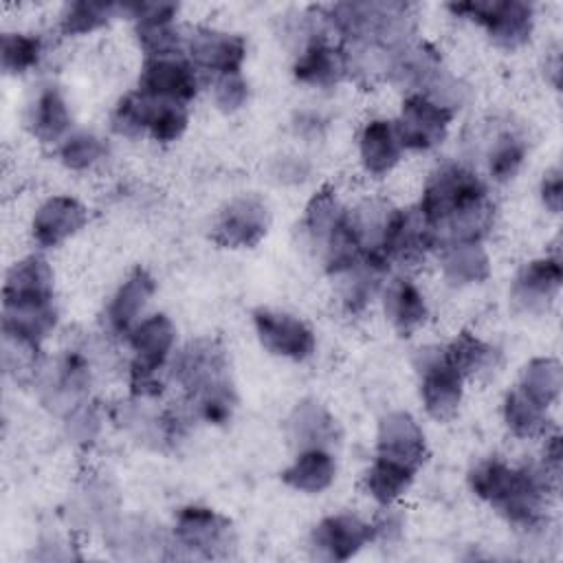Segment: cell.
I'll return each instance as SVG.
<instances>
[{
	"instance_id": "1",
	"label": "cell",
	"mask_w": 563,
	"mask_h": 563,
	"mask_svg": "<svg viewBox=\"0 0 563 563\" xmlns=\"http://www.w3.org/2000/svg\"><path fill=\"white\" fill-rule=\"evenodd\" d=\"M466 482L477 499L488 504L510 526L526 532L545 523L550 499L559 488L539 464L512 466L501 457L477 462L468 471Z\"/></svg>"
},
{
	"instance_id": "2",
	"label": "cell",
	"mask_w": 563,
	"mask_h": 563,
	"mask_svg": "<svg viewBox=\"0 0 563 563\" xmlns=\"http://www.w3.org/2000/svg\"><path fill=\"white\" fill-rule=\"evenodd\" d=\"M132 350L128 383L134 398H156L165 387V369L176 347V325L165 312H152L128 334Z\"/></svg>"
},
{
	"instance_id": "3",
	"label": "cell",
	"mask_w": 563,
	"mask_h": 563,
	"mask_svg": "<svg viewBox=\"0 0 563 563\" xmlns=\"http://www.w3.org/2000/svg\"><path fill=\"white\" fill-rule=\"evenodd\" d=\"M484 198H488L486 183L466 165L446 161L427 176L418 209L431 222L438 235V227Z\"/></svg>"
},
{
	"instance_id": "4",
	"label": "cell",
	"mask_w": 563,
	"mask_h": 563,
	"mask_svg": "<svg viewBox=\"0 0 563 563\" xmlns=\"http://www.w3.org/2000/svg\"><path fill=\"white\" fill-rule=\"evenodd\" d=\"M446 9L482 26L488 40L504 51L526 46L534 31V7L523 0H466L451 2Z\"/></svg>"
},
{
	"instance_id": "5",
	"label": "cell",
	"mask_w": 563,
	"mask_h": 563,
	"mask_svg": "<svg viewBox=\"0 0 563 563\" xmlns=\"http://www.w3.org/2000/svg\"><path fill=\"white\" fill-rule=\"evenodd\" d=\"M172 543L191 556L229 559L238 548V532L227 515L209 506L187 504L176 512Z\"/></svg>"
},
{
	"instance_id": "6",
	"label": "cell",
	"mask_w": 563,
	"mask_h": 563,
	"mask_svg": "<svg viewBox=\"0 0 563 563\" xmlns=\"http://www.w3.org/2000/svg\"><path fill=\"white\" fill-rule=\"evenodd\" d=\"M418 372V394L424 413L435 422L451 420L464 398L466 378L446 361L442 345H427L413 358Z\"/></svg>"
},
{
	"instance_id": "7",
	"label": "cell",
	"mask_w": 563,
	"mask_h": 563,
	"mask_svg": "<svg viewBox=\"0 0 563 563\" xmlns=\"http://www.w3.org/2000/svg\"><path fill=\"white\" fill-rule=\"evenodd\" d=\"M271 229V207L268 202L249 191L238 194L227 200L213 224H211V240L222 249H255Z\"/></svg>"
},
{
	"instance_id": "8",
	"label": "cell",
	"mask_w": 563,
	"mask_h": 563,
	"mask_svg": "<svg viewBox=\"0 0 563 563\" xmlns=\"http://www.w3.org/2000/svg\"><path fill=\"white\" fill-rule=\"evenodd\" d=\"M251 319L255 336L268 354L292 363H303L314 356L317 334L301 317L288 310L260 306L251 312Z\"/></svg>"
},
{
	"instance_id": "9",
	"label": "cell",
	"mask_w": 563,
	"mask_h": 563,
	"mask_svg": "<svg viewBox=\"0 0 563 563\" xmlns=\"http://www.w3.org/2000/svg\"><path fill=\"white\" fill-rule=\"evenodd\" d=\"M172 378L183 387L187 400L222 383H231L229 354L218 339L189 341L169 365Z\"/></svg>"
},
{
	"instance_id": "10",
	"label": "cell",
	"mask_w": 563,
	"mask_h": 563,
	"mask_svg": "<svg viewBox=\"0 0 563 563\" xmlns=\"http://www.w3.org/2000/svg\"><path fill=\"white\" fill-rule=\"evenodd\" d=\"M457 112L431 101L420 92H407L394 121L402 150L429 152L444 143Z\"/></svg>"
},
{
	"instance_id": "11",
	"label": "cell",
	"mask_w": 563,
	"mask_h": 563,
	"mask_svg": "<svg viewBox=\"0 0 563 563\" xmlns=\"http://www.w3.org/2000/svg\"><path fill=\"white\" fill-rule=\"evenodd\" d=\"M433 249H438L435 229L422 216L418 205L402 209L394 207L380 244V255L387 264L418 266Z\"/></svg>"
},
{
	"instance_id": "12",
	"label": "cell",
	"mask_w": 563,
	"mask_h": 563,
	"mask_svg": "<svg viewBox=\"0 0 563 563\" xmlns=\"http://www.w3.org/2000/svg\"><path fill=\"white\" fill-rule=\"evenodd\" d=\"M200 88L198 68L187 55L145 57L139 70L136 90L156 101L189 103Z\"/></svg>"
},
{
	"instance_id": "13",
	"label": "cell",
	"mask_w": 563,
	"mask_h": 563,
	"mask_svg": "<svg viewBox=\"0 0 563 563\" xmlns=\"http://www.w3.org/2000/svg\"><path fill=\"white\" fill-rule=\"evenodd\" d=\"M374 541V526L352 512L319 519L310 532V552L319 561H350Z\"/></svg>"
},
{
	"instance_id": "14",
	"label": "cell",
	"mask_w": 563,
	"mask_h": 563,
	"mask_svg": "<svg viewBox=\"0 0 563 563\" xmlns=\"http://www.w3.org/2000/svg\"><path fill=\"white\" fill-rule=\"evenodd\" d=\"M187 59L205 73L224 75L242 73L246 59V40L238 33H229L211 26H196L185 37Z\"/></svg>"
},
{
	"instance_id": "15",
	"label": "cell",
	"mask_w": 563,
	"mask_h": 563,
	"mask_svg": "<svg viewBox=\"0 0 563 563\" xmlns=\"http://www.w3.org/2000/svg\"><path fill=\"white\" fill-rule=\"evenodd\" d=\"M563 286V264L556 255H543L526 262L512 279L510 301L519 312L541 314L559 297Z\"/></svg>"
},
{
	"instance_id": "16",
	"label": "cell",
	"mask_w": 563,
	"mask_h": 563,
	"mask_svg": "<svg viewBox=\"0 0 563 563\" xmlns=\"http://www.w3.org/2000/svg\"><path fill=\"white\" fill-rule=\"evenodd\" d=\"M376 455L420 471L429 457V444L416 416L402 409L383 413L376 427Z\"/></svg>"
},
{
	"instance_id": "17",
	"label": "cell",
	"mask_w": 563,
	"mask_h": 563,
	"mask_svg": "<svg viewBox=\"0 0 563 563\" xmlns=\"http://www.w3.org/2000/svg\"><path fill=\"white\" fill-rule=\"evenodd\" d=\"M156 292V279L145 266H134L112 292L106 306V328L114 336L128 339L139 321L147 317V306Z\"/></svg>"
},
{
	"instance_id": "18",
	"label": "cell",
	"mask_w": 563,
	"mask_h": 563,
	"mask_svg": "<svg viewBox=\"0 0 563 563\" xmlns=\"http://www.w3.org/2000/svg\"><path fill=\"white\" fill-rule=\"evenodd\" d=\"M88 224V209L73 196L46 198L31 218L33 242L48 251L75 238Z\"/></svg>"
},
{
	"instance_id": "19",
	"label": "cell",
	"mask_w": 563,
	"mask_h": 563,
	"mask_svg": "<svg viewBox=\"0 0 563 563\" xmlns=\"http://www.w3.org/2000/svg\"><path fill=\"white\" fill-rule=\"evenodd\" d=\"M292 77L297 84L328 90L347 77V59L343 46L330 44L325 37H310L292 62Z\"/></svg>"
},
{
	"instance_id": "20",
	"label": "cell",
	"mask_w": 563,
	"mask_h": 563,
	"mask_svg": "<svg viewBox=\"0 0 563 563\" xmlns=\"http://www.w3.org/2000/svg\"><path fill=\"white\" fill-rule=\"evenodd\" d=\"M55 301V273L40 253L15 260L4 275L2 303Z\"/></svg>"
},
{
	"instance_id": "21",
	"label": "cell",
	"mask_w": 563,
	"mask_h": 563,
	"mask_svg": "<svg viewBox=\"0 0 563 563\" xmlns=\"http://www.w3.org/2000/svg\"><path fill=\"white\" fill-rule=\"evenodd\" d=\"M92 383L90 358L81 350H66L55 363L44 385V400L59 411H70L86 400Z\"/></svg>"
},
{
	"instance_id": "22",
	"label": "cell",
	"mask_w": 563,
	"mask_h": 563,
	"mask_svg": "<svg viewBox=\"0 0 563 563\" xmlns=\"http://www.w3.org/2000/svg\"><path fill=\"white\" fill-rule=\"evenodd\" d=\"M286 438L295 451L314 446L332 449L341 438V429L323 402L317 398H301L286 418Z\"/></svg>"
},
{
	"instance_id": "23",
	"label": "cell",
	"mask_w": 563,
	"mask_h": 563,
	"mask_svg": "<svg viewBox=\"0 0 563 563\" xmlns=\"http://www.w3.org/2000/svg\"><path fill=\"white\" fill-rule=\"evenodd\" d=\"M402 145L394 121L376 117L369 119L358 134V161L365 174L383 178L396 169L402 158Z\"/></svg>"
},
{
	"instance_id": "24",
	"label": "cell",
	"mask_w": 563,
	"mask_h": 563,
	"mask_svg": "<svg viewBox=\"0 0 563 563\" xmlns=\"http://www.w3.org/2000/svg\"><path fill=\"white\" fill-rule=\"evenodd\" d=\"M383 310L400 336H411L429 319V301L409 277H394L383 286Z\"/></svg>"
},
{
	"instance_id": "25",
	"label": "cell",
	"mask_w": 563,
	"mask_h": 563,
	"mask_svg": "<svg viewBox=\"0 0 563 563\" xmlns=\"http://www.w3.org/2000/svg\"><path fill=\"white\" fill-rule=\"evenodd\" d=\"M438 264L446 284L455 288L484 284L490 273V255L484 242H446L438 246Z\"/></svg>"
},
{
	"instance_id": "26",
	"label": "cell",
	"mask_w": 563,
	"mask_h": 563,
	"mask_svg": "<svg viewBox=\"0 0 563 563\" xmlns=\"http://www.w3.org/2000/svg\"><path fill=\"white\" fill-rule=\"evenodd\" d=\"M70 123L73 114L64 92L57 86L40 88L26 110L29 132L44 145H59L70 134Z\"/></svg>"
},
{
	"instance_id": "27",
	"label": "cell",
	"mask_w": 563,
	"mask_h": 563,
	"mask_svg": "<svg viewBox=\"0 0 563 563\" xmlns=\"http://www.w3.org/2000/svg\"><path fill=\"white\" fill-rule=\"evenodd\" d=\"M284 486L303 495H321L336 479V457L332 449H301L279 473Z\"/></svg>"
},
{
	"instance_id": "28",
	"label": "cell",
	"mask_w": 563,
	"mask_h": 563,
	"mask_svg": "<svg viewBox=\"0 0 563 563\" xmlns=\"http://www.w3.org/2000/svg\"><path fill=\"white\" fill-rule=\"evenodd\" d=\"M319 253L325 273L332 277H341L356 264H361V260L365 257V244L352 209L343 211V216L321 244Z\"/></svg>"
},
{
	"instance_id": "29",
	"label": "cell",
	"mask_w": 563,
	"mask_h": 563,
	"mask_svg": "<svg viewBox=\"0 0 563 563\" xmlns=\"http://www.w3.org/2000/svg\"><path fill=\"white\" fill-rule=\"evenodd\" d=\"M416 473L418 471L407 464L374 455L372 464L363 475V486L378 506H394L402 495H407L416 479Z\"/></svg>"
},
{
	"instance_id": "30",
	"label": "cell",
	"mask_w": 563,
	"mask_h": 563,
	"mask_svg": "<svg viewBox=\"0 0 563 563\" xmlns=\"http://www.w3.org/2000/svg\"><path fill=\"white\" fill-rule=\"evenodd\" d=\"M446 361L468 380L497 367L499 350L471 330H460L442 345Z\"/></svg>"
},
{
	"instance_id": "31",
	"label": "cell",
	"mask_w": 563,
	"mask_h": 563,
	"mask_svg": "<svg viewBox=\"0 0 563 563\" xmlns=\"http://www.w3.org/2000/svg\"><path fill=\"white\" fill-rule=\"evenodd\" d=\"M517 389L543 409H550L563 389V367L554 356L530 358L519 376Z\"/></svg>"
},
{
	"instance_id": "32",
	"label": "cell",
	"mask_w": 563,
	"mask_h": 563,
	"mask_svg": "<svg viewBox=\"0 0 563 563\" xmlns=\"http://www.w3.org/2000/svg\"><path fill=\"white\" fill-rule=\"evenodd\" d=\"M501 418L508 433L517 440H539L550 433L548 409L532 402L517 387L504 396Z\"/></svg>"
},
{
	"instance_id": "33",
	"label": "cell",
	"mask_w": 563,
	"mask_h": 563,
	"mask_svg": "<svg viewBox=\"0 0 563 563\" xmlns=\"http://www.w3.org/2000/svg\"><path fill=\"white\" fill-rule=\"evenodd\" d=\"M343 211H345V207H343L336 189L332 185H321L306 202L303 218H301V229H303L308 242L312 246L321 249L328 233L343 216Z\"/></svg>"
},
{
	"instance_id": "34",
	"label": "cell",
	"mask_w": 563,
	"mask_h": 563,
	"mask_svg": "<svg viewBox=\"0 0 563 563\" xmlns=\"http://www.w3.org/2000/svg\"><path fill=\"white\" fill-rule=\"evenodd\" d=\"M121 15V4L117 2H95V0H75L64 4L59 13V31L64 35H90L114 18Z\"/></svg>"
},
{
	"instance_id": "35",
	"label": "cell",
	"mask_w": 563,
	"mask_h": 563,
	"mask_svg": "<svg viewBox=\"0 0 563 563\" xmlns=\"http://www.w3.org/2000/svg\"><path fill=\"white\" fill-rule=\"evenodd\" d=\"M526 156H528V143L519 132L515 130L499 132L486 154L488 176L495 183L512 180L521 172Z\"/></svg>"
},
{
	"instance_id": "36",
	"label": "cell",
	"mask_w": 563,
	"mask_h": 563,
	"mask_svg": "<svg viewBox=\"0 0 563 563\" xmlns=\"http://www.w3.org/2000/svg\"><path fill=\"white\" fill-rule=\"evenodd\" d=\"M44 55L40 35L24 31H7L0 37V66L7 75L18 77L33 70Z\"/></svg>"
},
{
	"instance_id": "37",
	"label": "cell",
	"mask_w": 563,
	"mask_h": 563,
	"mask_svg": "<svg viewBox=\"0 0 563 563\" xmlns=\"http://www.w3.org/2000/svg\"><path fill=\"white\" fill-rule=\"evenodd\" d=\"M150 114H152V99L134 88L117 99L114 108L110 110V128L114 134L134 141L147 134Z\"/></svg>"
},
{
	"instance_id": "38",
	"label": "cell",
	"mask_w": 563,
	"mask_h": 563,
	"mask_svg": "<svg viewBox=\"0 0 563 563\" xmlns=\"http://www.w3.org/2000/svg\"><path fill=\"white\" fill-rule=\"evenodd\" d=\"M57 156L66 169L88 172L108 156V143L103 136L90 130H77L59 143Z\"/></svg>"
},
{
	"instance_id": "39",
	"label": "cell",
	"mask_w": 563,
	"mask_h": 563,
	"mask_svg": "<svg viewBox=\"0 0 563 563\" xmlns=\"http://www.w3.org/2000/svg\"><path fill=\"white\" fill-rule=\"evenodd\" d=\"M187 125H189V112H187L185 103L152 99L147 134L156 143H161V145L176 143L187 132Z\"/></svg>"
},
{
	"instance_id": "40",
	"label": "cell",
	"mask_w": 563,
	"mask_h": 563,
	"mask_svg": "<svg viewBox=\"0 0 563 563\" xmlns=\"http://www.w3.org/2000/svg\"><path fill=\"white\" fill-rule=\"evenodd\" d=\"M211 99L220 112L233 114L249 101V81L242 73L216 75L211 84Z\"/></svg>"
},
{
	"instance_id": "41",
	"label": "cell",
	"mask_w": 563,
	"mask_h": 563,
	"mask_svg": "<svg viewBox=\"0 0 563 563\" xmlns=\"http://www.w3.org/2000/svg\"><path fill=\"white\" fill-rule=\"evenodd\" d=\"M66 435L75 442V444H90L99 429H101V418L97 413V409L90 402H79L77 407H73L70 411H66Z\"/></svg>"
},
{
	"instance_id": "42",
	"label": "cell",
	"mask_w": 563,
	"mask_h": 563,
	"mask_svg": "<svg viewBox=\"0 0 563 563\" xmlns=\"http://www.w3.org/2000/svg\"><path fill=\"white\" fill-rule=\"evenodd\" d=\"M180 7L176 2L163 0H136L123 2L121 13L128 15L134 24H152V22H176Z\"/></svg>"
},
{
	"instance_id": "43",
	"label": "cell",
	"mask_w": 563,
	"mask_h": 563,
	"mask_svg": "<svg viewBox=\"0 0 563 563\" xmlns=\"http://www.w3.org/2000/svg\"><path fill=\"white\" fill-rule=\"evenodd\" d=\"M539 198H541V205L545 207V211H550L554 216L561 213V207H563V174H561L559 165L543 172V178L539 183Z\"/></svg>"
},
{
	"instance_id": "44",
	"label": "cell",
	"mask_w": 563,
	"mask_h": 563,
	"mask_svg": "<svg viewBox=\"0 0 563 563\" xmlns=\"http://www.w3.org/2000/svg\"><path fill=\"white\" fill-rule=\"evenodd\" d=\"M543 444V455H541V468L545 471V475L559 484L561 479V464H563V449H561V433L559 431H550Z\"/></svg>"
},
{
	"instance_id": "45",
	"label": "cell",
	"mask_w": 563,
	"mask_h": 563,
	"mask_svg": "<svg viewBox=\"0 0 563 563\" xmlns=\"http://www.w3.org/2000/svg\"><path fill=\"white\" fill-rule=\"evenodd\" d=\"M310 167L301 156H282L275 167V176L284 183H301L308 176Z\"/></svg>"
},
{
	"instance_id": "46",
	"label": "cell",
	"mask_w": 563,
	"mask_h": 563,
	"mask_svg": "<svg viewBox=\"0 0 563 563\" xmlns=\"http://www.w3.org/2000/svg\"><path fill=\"white\" fill-rule=\"evenodd\" d=\"M295 128H297V134L301 136H319L323 130V121L314 112H308V114H299V121L295 123Z\"/></svg>"
}]
</instances>
